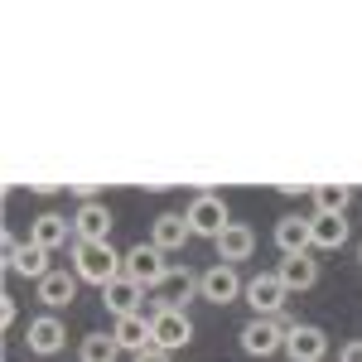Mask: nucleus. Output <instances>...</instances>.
Returning <instances> with one entry per match:
<instances>
[{"label":"nucleus","mask_w":362,"mask_h":362,"mask_svg":"<svg viewBox=\"0 0 362 362\" xmlns=\"http://www.w3.org/2000/svg\"><path fill=\"white\" fill-rule=\"evenodd\" d=\"M348 203H353V189H348V184H319V189H314V213L348 218Z\"/></svg>","instance_id":"obj_22"},{"label":"nucleus","mask_w":362,"mask_h":362,"mask_svg":"<svg viewBox=\"0 0 362 362\" xmlns=\"http://www.w3.org/2000/svg\"><path fill=\"white\" fill-rule=\"evenodd\" d=\"M78 285H83V280L73 276V271H54V276H44V280H39V305L49 309V314L68 309L73 300H78Z\"/></svg>","instance_id":"obj_18"},{"label":"nucleus","mask_w":362,"mask_h":362,"mask_svg":"<svg viewBox=\"0 0 362 362\" xmlns=\"http://www.w3.org/2000/svg\"><path fill=\"white\" fill-rule=\"evenodd\" d=\"M276 247H280V256H300V251H314L309 218H300V213H285V218L276 223Z\"/></svg>","instance_id":"obj_19"},{"label":"nucleus","mask_w":362,"mask_h":362,"mask_svg":"<svg viewBox=\"0 0 362 362\" xmlns=\"http://www.w3.org/2000/svg\"><path fill=\"white\" fill-rule=\"evenodd\" d=\"M102 305L112 319H126V314H145V290H140L131 276H116L107 290H102Z\"/></svg>","instance_id":"obj_14"},{"label":"nucleus","mask_w":362,"mask_h":362,"mask_svg":"<svg viewBox=\"0 0 362 362\" xmlns=\"http://www.w3.org/2000/svg\"><path fill=\"white\" fill-rule=\"evenodd\" d=\"M184 218H189V227H194V237H208V242H218L227 227H232V213H227L223 194H194L189 208H184Z\"/></svg>","instance_id":"obj_4"},{"label":"nucleus","mask_w":362,"mask_h":362,"mask_svg":"<svg viewBox=\"0 0 362 362\" xmlns=\"http://www.w3.org/2000/svg\"><path fill=\"white\" fill-rule=\"evenodd\" d=\"M126 266V251H116L112 242H73V276L107 290Z\"/></svg>","instance_id":"obj_1"},{"label":"nucleus","mask_w":362,"mask_h":362,"mask_svg":"<svg viewBox=\"0 0 362 362\" xmlns=\"http://www.w3.org/2000/svg\"><path fill=\"white\" fill-rule=\"evenodd\" d=\"M150 324H155V348H165V353H179L194 343V319L184 309H155Z\"/></svg>","instance_id":"obj_7"},{"label":"nucleus","mask_w":362,"mask_h":362,"mask_svg":"<svg viewBox=\"0 0 362 362\" xmlns=\"http://www.w3.org/2000/svg\"><path fill=\"white\" fill-rule=\"evenodd\" d=\"M25 343L34 358H54V353H63L68 348V329H63V319L58 314H34L25 329Z\"/></svg>","instance_id":"obj_8"},{"label":"nucleus","mask_w":362,"mask_h":362,"mask_svg":"<svg viewBox=\"0 0 362 362\" xmlns=\"http://www.w3.org/2000/svg\"><path fill=\"white\" fill-rule=\"evenodd\" d=\"M285 358L290 362H324L329 358V334L319 324H290L285 334Z\"/></svg>","instance_id":"obj_9"},{"label":"nucleus","mask_w":362,"mask_h":362,"mask_svg":"<svg viewBox=\"0 0 362 362\" xmlns=\"http://www.w3.org/2000/svg\"><path fill=\"white\" fill-rule=\"evenodd\" d=\"M247 295V280L237 276V266H208L203 276H198V300H208V305H218V309H227V305H237Z\"/></svg>","instance_id":"obj_5"},{"label":"nucleus","mask_w":362,"mask_h":362,"mask_svg":"<svg viewBox=\"0 0 362 362\" xmlns=\"http://www.w3.org/2000/svg\"><path fill=\"white\" fill-rule=\"evenodd\" d=\"M276 276H280V285H285L290 295H295V290H314V285H319V261H314V251H300V256H280Z\"/></svg>","instance_id":"obj_17"},{"label":"nucleus","mask_w":362,"mask_h":362,"mask_svg":"<svg viewBox=\"0 0 362 362\" xmlns=\"http://www.w3.org/2000/svg\"><path fill=\"white\" fill-rule=\"evenodd\" d=\"M194 295H198V276L189 271V266H174V271L165 276V285L155 290V300H150V314H155V309H184L189 300H194Z\"/></svg>","instance_id":"obj_12"},{"label":"nucleus","mask_w":362,"mask_h":362,"mask_svg":"<svg viewBox=\"0 0 362 362\" xmlns=\"http://www.w3.org/2000/svg\"><path fill=\"white\" fill-rule=\"evenodd\" d=\"M358 261H362V247H358Z\"/></svg>","instance_id":"obj_27"},{"label":"nucleus","mask_w":362,"mask_h":362,"mask_svg":"<svg viewBox=\"0 0 362 362\" xmlns=\"http://www.w3.org/2000/svg\"><path fill=\"white\" fill-rule=\"evenodd\" d=\"M189 237H194V227H189V218H184V213H160V218L150 223V242L165 251V256L184 251V247H189Z\"/></svg>","instance_id":"obj_15"},{"label":"nucleus","mask_w":362,"mask_h":362,"mask_svg":"<svg viewBox=\"0 0 362 362\" xmlns=\"http://www.w3.org/2000/svg\"><path fill=\"white\" fill-rule=\"evenodd\" d=\"M5 271H10V276L34 280V285H39L44 276H54V266H49V251L34 247V242H20V247L10 251V256H5Z\"/></svg>","instance_id":"obj_16"},{"label":"nucleus","mask_w":362,"mask_h":362,"mask_svg":"<svg viewBox=\"0 0 362 362\" xmlns=\"http://www.w3.org/2000/svg\"><path fill=\"white\" fill-rule=\"evenodd\" d=\"M112 227H116V218L102 198L78 203V213H73V237L78 242H112Z\"/></svg>","instance_id":"obj_10"},{"label":"nucleus","mask_w":362,"mask_h":362,"mask_svg":"<svg viewBox=\"0 0 362 362\" xmlns=\"http://www.w3.org/2000/svg\"><path fill=\"white\" fill-rule=\"evenodd\" d=\"M29 242H34V247H44L49 256H54L58 247L78 242V237H73V218H63V213H39V218L29 223Z\"/></svg>","instance_id":"obj_13"},{"label":"nucleus","mask_w":362,"mask_h":362,"mask_svg":"<svg viewBox=\"0 0 362 362\" xmlns=\"http://www.w3.org/2000/svg\"><path fill=\"white\" fill-rule=\"evenodd\" d=\"M169 271H174V266L165 261V251L155 247V242H136V247H126V266H121V276H131L140 290L155 295V290L165 285Z\"/></svg>","instance_id":"obj_2"},{"label":"nucleus","mask_w":362,"mask_h":362,"mask_svg":"<svg viewBox=\"0 0 362 362\" xmlns=\"http://www.w3.org/2000/svg\"><path fill=\"white\" fill-rule=\"evenodd\" d=\"M116 358H121V348L112 334H87L78 343V362H116Z\"/></svg>","instance_id":"obj_23"},{"label":"nucleus","mask_w":362,"mask_h":362,"mask_svg":"<svg viewBox=\"0 0 362 362\" xmlns=\"http://www.w3.org/2000/svg\"><path fill=\"white\" fill-rule=\"evenodd\" d=\"M251 305V319H280L285 314V300H290V290L280 285L276 271H261V276L247 280V295H242Z\"/></svg>","instance_id":"obj_6"},{"label":"nucleus","mask_w":362,"mask_h":362,"mask_svg":"<svg viewBox=\"0 0 362 362\" xmlns=\"http://www.w3.org/2000/svg\"><path fill=\"white\" fill-rule=\"evenodd\" d=\"M15 324H20V305H15V295H0V329L10 334Z\"/></svg>","instance_id":"obj_24"},{"label":"nucleus","mask_w":362,"mask_h":362,"mask_svg":"<svg viewBox=\"0 0 362 362\" xmlns=\"http://www.w3.org/2000/svg\"><path fill=\"white\" fill-rule=\"evenodd\" d=\"M285 334H290V319L285 314L280 319H247L237 343H242L247 358H276V353H285Z\"/></svg>","instance_id":"obj_3"},{"label":"nucleus","mask_w":362,"mask_h":362,"mask_svg":"<svg viewBox=\"0 0 362 362\" xmlns=\"http://www.w3.org/2000/svg\"><path fill=\"white\" fill-rule=\"evenodd\" d=\"M213 247H218V261H223V266H237V261H251V251H256V232H251L247 223H232Z\"/></svg>","instance_id":"obj_20"},{"label":"nucleus","mask_w":362,"mask_h":362,"mask_svg":"<svg viewBox=\"0 0 362 362\" xmlns=\"http://www.w3.org/2000/svg\"><path fill=\"white\" fill-rule=\"evenodd\" d=\"M309 232H314V251H338L343 242H348V218L314 213V218H309Z\"/></svg>","instance_id":"obj_21"},{"label":"nucleus","mask_w":362,"mask_h":362,"mask_svg":"<svg viewBox=\"0 0 362 362\" xmlns=\"http://www.w3.org/2000/svg\"><path fill=\"white\" fill-rule=\"evenodd\" d=\"M131 362H174V353H165V348H150V353H140V358Z\"/></svg>","instance_id":"obj_26"},{"label":"nucleus","mask_w":362,"mask_h":362,"mask_svg":"<svg viewBox=\"0 0 362 362\" xmlns=\"http://www.w3.org/2000/svg\"><path fill=\"white\" fill-rule=\"evenodd\" d=\"M112 338H116L121 353L140 358V353L155 348V324H150V314H126V319H116V324H112Z\"/></svg>","instance_id":"obj_11"},{"label":"nucleus","mask_w":362,"mask_h":362,"mask_svg":"<svg viewBox=\"0 0 362 362\" xmlns=\"http://www.w3.org/2000/svg\"><path fill=\"white\" fill-rule=\"evenodd\" d=\"M338 362H362V338L343 343V348H338Z\"/></svg>","instance_id":"obj_25"}]
</instances>
